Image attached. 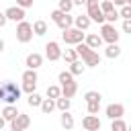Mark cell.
I'll list each match as a JSON object with an SVG mask.
<instances>
[{"label":"cell","instance_id":"d590c367","mask_svg":"<svg viewBox=\"0 0 131 131\" xmlns=\"http://www.w3.org/2000/svg\"><path fill=\"white\" fill-rule=\"evenodd\" d=\"M86 108H88V115H96L100 111V102H86Z\"/></svg>","mask_w":131,"mask_h":131},{"label":"cell","instance_id":"60d3db41","mask_svg":"<svg viewBox=\"0 0 131 131\" xmlns=\"http://www.w3.org/2000/svg\"><path fill=\"white\" fill-rule=\"evenodd\" d=\"M74 2V6H82V4H86V0H72Z\"/></svg>","mask_w":131,"mask_h":131},{"label":"cell","instance_id":"52a82bcc","mask_svg":"<svg viewBox=\"0 0 131 131\" xmlns=\"http://www.w3.org/2000/svg\"><path fill=\"white\" fill-rule=\"evenodd\" d=\"M119 31L115 29V25H111V23H102L100 25V37H102V41H106V43H117L119 41Z\"/></svg>","mask_w":131,"mask_h":131},{"label":"cell","instance_id":"6da1fadb","mask_svg":"<svg viewBox=\"0 0 131 131\" xmlns=\"http://www.w3.org/2000/svg\"><path fill=\"white\" fill-rule=\"evenodd\" d=\"M20 94H23V90H20V86H16L14 82L6 80V82H2V84H0V102L16 104V102H18V98H20Z\"/></svg>","mask_w":131,"mask_h":131},{"label":"cell","instance_id":"2e32d148","mask_svg":"<svg viewBox=\"0 0 131 131\" xmlns=\"http://www.w3.org/2000/svg\"><path fill=\"white\" fill-rule=\"evenodd\" d=\"M2 117H4V121L6 123H10L16 115H18V108H16V104H6L4 108H2V113H0Z\"/></svg>","mask_w":131,"mask_h":131},{"label":"cell","instance_id":"e575fe53","mask_svg":"<svg viewBox=\"0 0 131 131\" xmlns=\"http://www.w3.org/2000/svg\"><path fill=\"white\" fill-rule=\"evenodd\" d=\"M117 18H121V16H119V10H113V12L104 14V23H111V25H115V20H117Z\"/></svg>","mask_w":131,"mask_h":131},{"label":"cell","instance_id":"8d00e7d4","mask_svg":"<svg viewBox=\"0 0 131 131\" xmlns=\"http://www.w3.org/2000/svg\"><path fill=\"white\" fill-rule=\"evenodd\" d=\"M33 2H35V0H16V6H20V8H31Z\"/></svg>","mask_w":131,"mask_h":131},{"label":"cell","instance_id":"ac0fdd59","mask_svg":"<svg viewBox=\"0 0 131 131\" xmlns=\"http://www.w3.org/2000/svg\"><path fill=\"white\" fill-rule=\"evenodd\" d=\"M59 123H61V127H63L66 131H70V129L74 127V117L70 115V111H63V113H61V117H59Z\"/></svg>","mask_w":131,"mask_h":131},{"label":"cell","instance_id":"9a60e30c","mask_svg":"<svg viewBox=\"0 0 131 131\" xmlns=\"http://www.w3.org/2000/svg\"><path fill=\"white\" fill-rule=\"evenodd\" d=\"M92 25V20H90V16L88 14H78L76 18H74V27L76 29H80V31H88V27Z\"/></svg>","mask_w":131,"mask_h":131},{"label":"cell","instance_id":"1f68e13d","mask_svg":"<svg viewBox=\"0 0 131 131\" xmlns=\"http://www.w3.org/2000/svg\"><path fill=\"white\" fill-rule=\"evenodd\" d=\"M61 12H70L72 8H74V2L72 0H59V6H57Z\"/></svg>","mask_w":131,"mask_h":131},{"label":"cell","instance_id":"f546056e","mask_svg":"<svg viewBox=\"0 0 131 131\" xmlns=\"http://www.w3.org/2000/svg\"><path fill=\"white\" fill-rule=\"evenodd\" d=\"M111 131H127V123H125L123 119H113Z\"/></svg>","mask_w":131,"mask_h":131},{"label":"cell","instance_id":"f6af8a7d","mask_svg":"<svg viewBox=\"0 0 131 131\" xmlns=\"http://www.w3.org/2000/svg\"><path fill=\"white\" fill-rule=\"evenodd\" d=\"M127 4H129V6H131V0H127Z\"/></svg>","mask_w":131,"mask_h":131},{"label":"cell","instance_id":"7bdbcfd3","mask_svg":"<svg viewBox=\"0 0 131 131\" xmlns=\"http://www.w3.org/2000/svg\"><path fill=\"white\" fill-rule=\"evenodd\" d=\"M4 47H6V45H4V41H2V39H0V53H2V51H4Z\"/></svg>","mask_w":131,"mask_h":131},{"label":"cell","instance_id":"b9f144b4","mask_svg":"<svg viewBox=\"0 0 131 131\" xmlns=\"http://www.w3.org/2000/svg\"><path fill=\"white\" fill-rule=\"evenodd\" d=\"M4 125H6V121H4V117H2V115H0V131H2V129H4Z\"/></svg>","mask_w":131,"mask_h":131},{"label":"cell","instance_id":"ffe728a7","mask_svg":"<svg viewBox=\"0 0 131 131\" xmlns=\"http://www.w3.org/2000/svg\"><path fill=\"white\" fill-rule=\"evenodd\" d=\"M45 33H47V23H45V20H35V23H33V35L43 37Z\"/></svg>","mask_w":131,"mask_h":131},{"label":"cell","instance_id":"f1b7e54d","mask_svg":"<svg viewBox=\"0 0 131 131\" xmlns=\"http://www.w3.org/2000/svg\"><path fill=\"white\" fill-rule=\"evenodd\" d=\"M39 78H37V70H25L23 72V82H37Z\"/></svg>","mask_w":131,"mask_h":131},{"label":"cell","instance_id":"8fae6325","mask_svg":"<svg viewBox=\"0 0 131 131\" xmlns=\"http://www.w3.org/2000/svg\"><path fill=\"white\" fill-rule=\"evenodd\" d=\"M82 127H84L86 131H100L102 123H100V119H98L96 115H86V117L82 119Z\"/></svg>","mask_w":131,"mask_h":131},{"label":"cell","instance_id":"8992f818","mask_svg":"<svg viewBox=\"0 0 131 131\" xmlns=\"http://www.w3.org/2000/svg\"><path fill=\"white\" fill-rule=\"evenodd\" d=\"M33 39V25L27 20H20L16 25V41L18 43H29Z\"/></svg>","mask_w":131,"mask_h":131},{"label":"cell","instance_id":"277c9868","mask_svg":"<svg viewBox=\"0 0 131 131\" xmlns=\"http://www.w3.org/2000/svg\"><path fill=\"white\" fill-rule=\"evenodd\" d=\"M49 18H51V20H53L61 31H66V29H70V27L74 25V18L70 16V12H61L59 8H57V10H53V12L49 14Z\"/></svg>","mask_w":131,"mask_h":131},{"label":"cell","instance_id":"4dcf8cb0","mask_svg":"<svg viewBox=\"0 0 131 131\" xmlns=\"http://www.w3.org/2000/svg\"><path fill=\"white\" fill-rule=\"evenodd\" d=\"M100 10H102V14H108V12L117 10V8H115V4H113L111 0H102V2H100Z\"/></svg>","mask_w":131,"mask_h":131},{"label":"cell","instance_id":"9c48e42d","mask_svg":"<svg viewBox=\"0 0 131 131\" xmlns=\"http://www.w3.org/2000/svg\"><path fill=\"white\" fill-rule=\"evenodd\" d=\"M45 57L49 61H57L61 59V49H59V43L57 41H49L45 43Z\"/></svg>","mask_w":131,"mask_h":131},{"label":"cell","instance_id":"d6a6232c","mask_svg":"<svg viewBox=\"0 0 131 131\" xmlns=\"http://www.w3.org/2000/svg\"><path fill=\"white\" fill-rule=\"evenodd\" d=\"M35 88H37V82H23V86H20V90L27 92V94L35 92Z\"/></svg>","mask_w":131,"mask_h":131},{"label":"cell","instance_id":"7a4b0ae2","mask_svg":"<svg viewBox=\"0 0 131 131\" xmlns=\"http://www.w3.org/2000/svg\"><path fill=\"white\" fill-rule=\"evenodd\" d=\"M74 47H76V51H78V57H82V61L86 63V68H96V66H100V55H98L94 49H90L84 41L78 43V45H74Z\"/></svg>","mask_w":131,"mask_h":131},{"label":"cell","instance_id":"3957f363","mask_svg":"<svg viewBox=\"0 0 131 131\" xmlns=\"http://www.w3.org/2000/svg\"><path fill=\"white\" fill-rule=\"evenodd\" d=\"M86 14L90 16L92 23H98V25L104 23V14L100 10V2L98 0H86Z\"/></svg>","mask_w":131,"mask_h":131},{"label":"cell","instance_id":"4316f807","mask_svg":"<svg viewBox=\"0 0 131 131\" xmlns=\"http://www.w3.org/2000/svg\"><path fill=\"white\" fill-rule=\"evenodd\" d=\"M61 96V86H55V84H51V86H47V98H59Z\"/></svg>","mask_w":131,"mask_h":131},{"label":"cell","instance_id":"30bf717a","mask_svg":"<svg viewBox=\"0 0 131 131\" xmlns=\"http://www.w3.org/2000/svg\"><path fill=\"white\" fill-rule=\"evenodd\" d=\"M106 117L113 121V119H123V115H125V106L121 104V102H111L108 106H106Z\"/></svg>","mask_w":131,"mask_h":131},{"label":"cell","instance_id":"74e56055","mask_svg":"<svg viewBox=\"0 0 131 131\" xmlns=\"http://www.w3.org/2000/svg\"><path fill=\"white\" fill-rule=\"evenodd\" d=\"M123 33H129L131 35V18H125L123 20Z\"/></svg>","mask_w":131,"mask_h":131},{"label":"cell","instance_id":"ba28073f","mask_svg":"<svg viewBox=\"0 0 131 131\" xmlns=\"http://www.w3.org/2000/svg\"><path fill=\"white\" fill-rule=\"evenodd\" d=\"M29 125H31V117L25 113H18L10 121V131H25V129H29Z\"/></svg>","mask_w":131,"mask_h":131},{"label":"cell","instance_id":"cb8c5ba5","mask_svg":"<svg viewBox=\"0 0 131 131\" xmlns=\"http://www.w3.org/2000/svg\"><path fill=\"white\" fill-rule=\"evenodd\" d=\"M84 100H86V102H100V100H102V94L96 92V90H88V92L84 94Z\"/></svg>","mask_w":131,"mask_h":131},{"label":"cell","instance_id":"4fadbf2b","mask_svg":"<svg viewBox=\"0 0 131 131\" xmlns=\"http://www.w3.org/2000/svg\"><path fill=\"white\" fill-rule=\"evenodd\" d=\"M25 66H27L29 70H39V68L43 66V55H41V53H37V51L29 53V55H27V59H25Z\"/></svg>","mask_w":131,"mask_h":131},{"label":"cell","instance_id":"7c38bea8","mask_svg":"<svg viewBox=\"0 0 131 131\" xmlns=\"http://www.w3.org/2000/svg\"><path fill=\"white\" fill-rule=\"evenodd\" d=\"M4 14H6L8 20H14V23L25 20V8H20V6H10V8L4 10Z\"/></svg>","mask_w":131,"mask_h":131},{"label":"cell","instance_id":"e0dca14e","mask_svg":"<svg viewBox=\"0 0 131 131\" xmlns=\"http://www.w3.org/2000/svg\"><path fill=\"white\" fill-rule=\"evenodd\" d=\"M104 55L111 57V59L119 57V55H121V47H119V43H108V45L104 47Z\"/></svg>","mask_w":131,"mask_h":131},{"label":"cell","instance_id":"836d02e7","mask_svg":"<svg viewBox=\"0 0 131 131\" xmlns=\"http://www.w3.org/2000/svg\"><path fill=\"white\" fill-rule=\"evenodd\" d=\"M119 16L125 20V18H131V6L129 4H123L121 6V10H119Z\"/></svg>","mask_w":131,"mask_h":131},{"label":"cell","instance_id":"44dd1931","mask_svg":"<svg viewBox=\"0 0 131 131\" xmlns=\"http://www.w3.org/2000/svg\"><path fill=\"white\" fill-rule=\"evenodd\" d=\"M84 70H86V63L80 61V59H76V61L70 63V72H72V76H80V74H84Z\"/></svg>","mask_w":131,"mask_h":131},{"label":"cell","instance_id":"d4e9b609","mask_svg":"<svg viewBox=\"0 0 131 131\" xmlns=\"http://www.w3.org/2000/svg\"><path fill=\"white\" fill-rule=\"evenodd\" d=\"M61 57H63L68 63L76 61V59H78V51H76V47H74V49H66V51H61Z\"/></svg>","mask_w":131,"mask_h":131},{"label":"cell","instance_id":"ab89813d","mask_svg":"<svg viewBox=\"0 0 131 131\" xmlns=\"http://www.w3.org/2000/svg\"><path fill=\"white\" fill-rule=\"evenodd\" d=\"M115 6H123V4H127V0H111Z\"/></svg>","mask_w":131,"mask_h":131},{"label":"cell","instance_id":"484cf974","mask_svg":"<svg viewBox=\"0 0 131 131\" xmlns=\"http://www.w3.org/2000/svg\"><path fill=\"white\" fill-rule=\"evenodd\" d=\"M57 80H59V84L63 86V84H70V82H74V76H72V72H70V70H63V72H59Z\"/></svg>","mask_w":131,"mask_h":131},{"label":"cell","instance_id":"5bb4252c","mask_svg":"<svg viewBox=\"0 0 131 131\" xmlns=\"http://www.w3.org/2000/svg\"><path fill=\"white\" fill-rule=\"evenodd\" d=\"M84 43H86L90 49H98V47H100L104 41H102V37H100L98 33H88V35L84 37Z\"/></svg>","mask_w":131,"mask_h":131},{"label":"cell","instance_id":"7402d4cb","mask_svg":"<svg viewBox=\"0 0 131 131\" xmlns=\"http://www.w3.org/2000/svg\"><path fill=\"white\" fill-rule=\"evenodd\" d=\"M70 106H72V100H70V98H66V96L55 98V108H59L61 113H63V111H70Z\"/></svg>","mask_w":131,"mask_h":131},{"label":"cell","instance_id":"603a6c76","mask_svg":"<svg viewBox=\"0 0 131 131\" xmlns=\"http://www.w3.org/2000/svg\"><path fill=\"white\" fill-rule=\"evenodd\" d=\"M45 115H49V113H53V108H55V100L53 98H43V102H41V106H39Z\"/></svg>","mask_w":131,"mask_h":131},{"label":"cell","instance_id":"5b68a950","mask_svg":"<svg viewBox=\"0 0 131 131\" xmlns=\"http://www.w3.org/2000/svg\"><path fill=\"white\" fill-rule=\"evenodd\" d=\"M84 37H86V33H82V31L76 29V27H70V29H66V31L61 33V39H63L66 45H78V43L84 41Z\"/></svg>","mask_w":131,"mask_h":131},{"label":"cell","instance_id":"83f0119b","mask_svg":"<svg viewBox=\"0 0 131 131\" xmlns=\"http://www.w3.org/2000/svg\"><path fill=\"white\" fill-rule=\"evenodd\" d=\"M27 102H29V106H33V108H37V106H41V102H43V98L37 94V92H31L29 94V98H27Z\"/></svg>","mask_w":131,"mask_h":131},{"label":"cell","instance_id":"f35d334b","mask_svg":"<svg viewBox=\"0 0 131 131\" xmlns=\"http://www.w3.org/2000/svg\"><path fill=\"white\" fill-rule=\"evenodd\" d=\"M6 23H8V18H6V14H4V12H0V29H2V27H4Z\"/></svg>","mask_w":131,"mask_h":131},{"label":"cell","instance_id":"d6986e66","mask_svg":"<svg viewBox=\"0 0 131 131\" xmlns=\"http://www.w3.org/2000/svg\"><path fill=\"white\" fill-rule=\"evenodd\" d=\"M76 92H78V84L76 82H70V84L61 86V96H66V98H72Z\"/></svg>","mask_w":131,"mask_h":131},{"label":"cell","instance_id":"ee69618b","mask_svg":"<svg viewBox=\"0 0 131 131\" xmlns=\"http://www.w3.org/2000/svg\"><path fill=\"white\" fill-rule=\"evenodd\" d=\"M127 131H131V125H127Z\"/></svg>","mask_w":131,"mask_h":131}]
</instances>
